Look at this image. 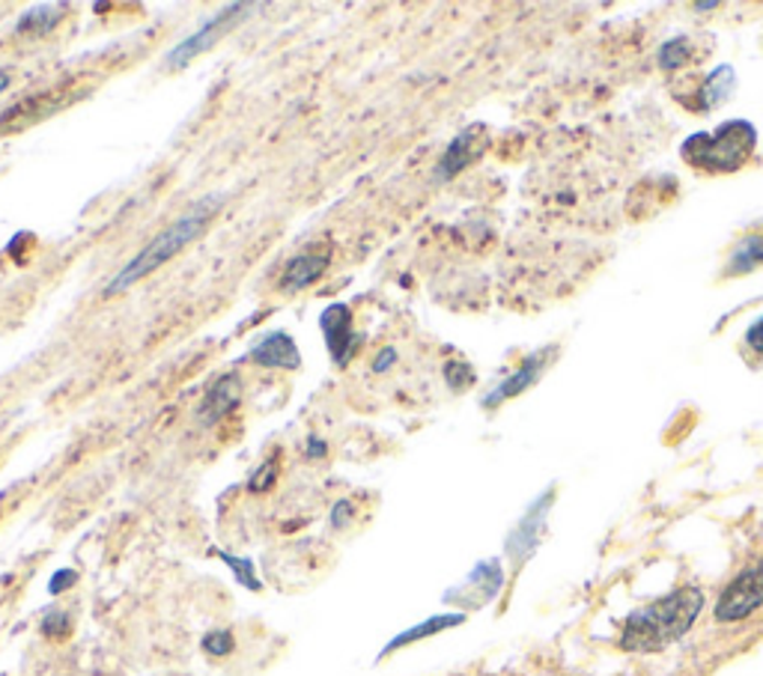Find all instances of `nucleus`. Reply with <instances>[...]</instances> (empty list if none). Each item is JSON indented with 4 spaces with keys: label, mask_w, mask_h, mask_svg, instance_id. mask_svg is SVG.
Here are the masks:
<instances>
[{
    "label": "nucleus",
    "mask_w": 763,
    "mask_h": 676,
    "mask_svg": "<svg viewBox=\"0 0 763 676\" xmlns=\"http://www.w3.org/2000/svg\"><path fill=\"white\" fill-rule=\"evenodd\" d=\"M704 611L701 587L683 585L653 602L635 608L620 625L618 646L627 653H662L677 644Z\"/></svg>",
    "instance_id": "obj_1"
},
{
    "label": "nucleus",
    "mask_w": 763,
    "mask_h": 676,
    "mask_svg": "<svg viewBox=\"0 0 763 676\" xmlns=\"http://www.w3.org/2000/svg\"><path fill=\"white\" fill-rule=\"evenodd\" d=\"M218 203H221V197H209V200H203V203H197L188 215H183L176 224H170L162 233V236H155L150 245L141 251V254H134V259L129 263V266L120 271V275L108 284V289H104V296H117V292H125V289L132 287V284H137L141 277H146L150 271H155V268H162L167 263V259H174L179 251H186L191 242H195L203 230H207L209 218L218 212Z\"/></svg>",
    "instance_id": "obj_2"
},
{
    "label": "nucleus",
    "mask_w": 763,
    "mask_h": 676,
    "mask_svg": "<svg viewBox=\"0 0 763 676\" xmlns=\"http://www.w3.org/2000/svg\"><path fill=\"white\" fill-rule=\"evenodd\" d=\"M754 144H758L754 125L745 120H731L716 132L692 134L681 146V155L686 158V165L698 167L704 174H733L752 158Z\"/></svg>",
    "instance_id": "obj_3"
},
{
    "label": "nucleus",
    "mask_w": 763,
    "mask_h": 676,
    "mask_svg": "<svg viewBox=\"0 0 763 676\" xmlns=\"http://www.w3.org/2000/svg\"><path fill=\"white\" fill-rule=\"evenodd\" d=\"M763 608V554H754L752 561L733 575L722 587V594L712 608V620L722 625L743 623Z\"/></svg>",
    "instance_id": "obj_4"
},
{
    "label": "nucleus",
    "mask_w": 763,
    "mask_h": 676,
    "mask_svg": "<svg viewBox=\"0 0 763 676\" xmlns=\"http://www.w3.org/2000/svg\"><path fill=\"white\" fill-rule=\"evenodd\" d=\"M259 10V3H233V7H228L224 12H218L215 19L207 21L203 27L197 33H191L188 40H183L179 45H176L174 52L167 54L165 63L167 69H179V66H188V60H195L197 54H203L207 48H212L224 33H230L236 24H242V21L248 19L251 12Z\"/></svg>",
    "instance_id": "obj_5"
},
{
    "label": "nucleus",
    "mask_w": 763,
    "mask_h": 676,
    "mask_svg": "<svg viewBox=\"0 0 763 676\" xmlns=\"http://www.w3.org/2000/svg\"><path fill=\"white\" fill-rule=\"evenodd\" d=\"M322 337H325V346L331 352V361L338 367H346L352 361V355L362 348L364 334H355L352 331V310L346 304H329L322 310L320 317Z\"/></svg>",
    "instance_id": "obj_6"
},
{
    "label": "nucleus",
    "mask_w": 763,
    "mask_h": 676,
    "mask_svg": "<svg viewBox=\"0 0 763 676\" xmlns=\"http://www.w3.org/2000/svg\"><path fill=\"white\" fill-rule=\"evenodd\" d=\"M69 102H73V96H66V87H54L48 92H40V96H27V99H21L12 108H3V113H0V134L31 129L33 123L52 117L54 111H60L63 104Z\"/></svg>",
    "instance_id": "obj_7"
},
{
    "label": "nucleus",
    "mask_w": 763,
    "mask_h": 676,
    "mask_svg": "<svg viewBox=\"0 0 763 676\" xmlns=\"http://www.w3.org/2000/svg\"><path fill=\"white\" fill-rule=\"evenodd\" d=\"M486 129L484 125H472L465 129L463 134H456L454 144L447 146V153L442 155V165H439V179H454L460 170L472 165L475 158H480V153L486 149Z\"/></svg>",
    "instance_id": "obj_8"
},
{
    "label": "nucleus",
    "mask_w": 763,
    "mask_h": 676,
    "mask_svg": "<svg viewBox=\"0 0 763 676\" xmlns=\"http://www.w3.org/2000/svg\"><path fill=\"white\" fill-rule=\"evenodd\" d=\"M251 364L257 367H268V369H299L301 367V355L296 340L284 334V331H272L266 337L259 340L257 346L248 352Z\"/></svg>",
    "instance_id": "obj_9"
},
{
    "label": "nucleus",
    "mask_w": 763,
    "mask_h": 676,
    "mask_svg": "<svg viewBox=\"0 0 763 676\" xmlns=\"http://www.w3.org/2000/svg\"><path fill=\"white\" fill-rule=\"evenodd\" d=\"M239 400H242V379H239L236 373H224V376L212 381V388L207 390L203 406H200V421L207 423V426L224 421L230 411L236 409Z\"/></svg>",
    "instance_id": "obj_10"
},
{
    "label": "nucleus",
    "mask_w": 763,
    "mask_h": 676,
    "mask_svg": "<svg viewBox=\"0 0 763 676\" xmlns=\"http://www.w3.org/2000/svg\"><path fill=\"white\" fill-rule=\"evenodd\" d=\"M549 501H552V495H546L543 501H537L526 519L519 522V528L510 533V540H507V554H510V557L526 561L528 554L534 552V545L540 543V533H543V512H546Z\"/></svg>",
    "instance_id": "obj_11"
},
{
    "label": "nucleus",
    "mask_w": 763,
    "mask_h": 676,
    "mask_svg": "<svg viewBox=\"0 0 763 676\" xmlns=\"http://www.w3.org/2000/svg\"><path fill=\"white\" fill-rule=\"evenodd\" d=\"M549 358H552L549 352H537V355H531V358H528L526 364H522V367L516 369L510 379L501 381V385H498V388L493 390L489 397H486V400H484L486 409H496L498 402L510 400V397H516V394H522V390H526L528 385H534L537 376H540V369H543L549 364Z\"/></svg>",
    "instance_id": "obj_12"
},
{
    "label": "nucleus",
    "mask_w": 763,
    "mask_h": 676,
    "mask_svg": "<svg viewBox=\"0 0 763 676\" xmlns=\"http://www.w3.org/2000/svg\"><path fill=\"white\" fill-rule=\"evenodd\" d=\"M325 268H329V256L325 254L292 256L287 268H284V275H280V289L284 292H299V289L317 284Z\"/></svg>",
    "instance_id": "obj_13"
},
{
    "label": "nucleus",
    "mask_w": 763,
    "mask_h": 676,
    "mask_svg": "<svg viewBox=\"0 0 763 676\" xmlns=\"http://www.w3.org/2000/svg\"><path fill=\"white\" fill-rule=\"evenodd\" d=\"M465 623V614H439V617H430L427 623L414 625V629H406L402 635H397L394 641H388V646L382 650V656L385 658L388 653H394V650H400V646L406 644H414V641H423V638L430 635H439V632H444V629H451V625H460Z\"/></svg>",
    "instance_id": "obj_14"
},
{
    "label": "nucleus",
    "mask_w": 763,
    "mask_h": 676,
    "mask_svg": "<svg viewBox=\"0 0 763 676\" xmlns=\"http://www.w3.org/2000/svg\"><path fill=\"white\" fill-rule=\"evenodd\" d=\"M758 266H763V233H752V236L740 239V245L733 247L731 259H728L725 275H749Z\"/></svg>",
    "instance_id": "obj_15"
},
{
    "label": "nucleus",
    "mask_w": 763,
    "mask_h": 676,
    "mask_svg": "<svg viewBox=\"0 0 763 676\" xmlns=\"http://www.w3.org/2000/svg\"><path fill=\"white\" fill-rule=\"evenodd\" d=\"M63 12H66L63 3H42V7L31 10L27 15H21L15 31L24 33V36H45V33H52L60 24Z\"/></svg>",
    "instance_id": "obj_16"
},
{
    "label": "nucleus",
    "mask_w": 763,
    "mask_h": 676,
    "mask_svg": "<svg viewBox=\"0 0 763 676\" xmlns=\"http://www.w3.org/2000/svg\"><path fill=\"white\" fill-rule=\"evenodd\" d=\"M733 90V69L731 66H719L716 73L704 81L701 87V102H698V108L704 111H710L712 104H722L728 96H731Z\"/></svg>",
    "instance_id": "obj_17"
},
{
    "label": "nucleus",
    "mask_w": 763,
    "mask_h": 676,
    "mask_svg": "<svg viewBox=\"0 0 763 676\" xmlns=\"http://www.w3.org/2000/svg\"><path fill=\"white\" fill-rule=\"evenodd\" d=\"M73 625L75 620L66 608H52V611H45V617H42L40 632L48 641H66V638L73 635Z\"/></svg>",
    "instance_id": "obj_18"
},
{
    "label": "nucleus",
    "mask_w": 763,
    "mask_h": 676,
    "mask_svg": "<svg viewBox=\"0 0 763 676\" xmlns=\"http://www.w3.org/2000/svg\"><path fill=\"white\" fill-rule=\"evenodd\" d=\"M692 60H695V48H692V42L686 40V36H681V40H671L662 45L660 63L665 66V69H677V66H686V63Z\"/></svg>",
    "instance_id": "obj_19"
},
{
    "label": "nucleus",
    "mask_w": 763,
    "mask_h": 676,
    "mask_svg": "<svg viewBox=\"0 0 763 676\" xmlns=\"http://www.w3.org/2000/svg\"><path fill=\"white\" fill-rule=\"evenodd\" d=\"M212 554H218V557H221V561H224L230 569H233L239 585L248 587V590H263L257 573H254V564H251L248 557H236V554H230V552H212Z\"/></svg>",
    "instance_id": "obj_20"
},
{
    "label": "nucleus",
    "mask_w": 763,
    "mask_h": 676,
    "mask_svg": "<svg viewBox=\"0 0 763 676\" xmlns=\"http://www.w3.org/2000/svg\"><path fill=\"white\" fill-rule=\"evenodd\" d=\"M200 646H203V653H207V656L228 658L230 653L236 650V638H233V632H228V629H212V632L203 635Z\"/></svg>",
    "instance_id": "obj_21"
},
{
    "label": "nucleus",
    "mask_w": 763,
    "mask_h": 676,
    "mask_svg": "<svg viewBox=\"0 0 763 676\" xmlns=\"http://www.w3.org/2000/svg\"><path fill=\"white\" fill-rule=\"evenodd\" d=\"M275 480H278V459L272 456V459L263 462L257 472L248 477V492L251 495H266L268 489L275 486Z\"/></svg>",
    "instance_id": "obj_22"
},
{
    "label": "nucleus",
    "mask_w": 763,
    "mask_h": 676,
    "mask_svg": "<svg viewBox=\"0 0 763 676\" xmlns=\"http://www.w3.org/2000/svg\"><path fill=\"white\" fill-rule=\"evenodd\" d=\"M444 379H447V385H451L454 390H463L475 381V376H472V367H468V364H456V361H451V364L444 367Z\"/></svg>",
    "instance_id": "obj_23"
},
{
    "label": "nucleus",
    "mask_w": 763,
    "mask_h": 676,
    "mask_svg": "<svg viewBox=\"0 0 763 676\" xmlns=\"http://www.w3.org/2000/svg\"><path fill=\"white\" fill-rule=\"evenodd\" d=\"M78 585V573L75 569H60V573H54L52 585H48V594L57 596L63 594V590H69V587Z\"/></svg>",
    "instance_id": "obj_24"
},
{
    "label": "nucleus",
    "mask_w": 763,
    "mask_h": 676,
    "mask_svg": "<svg viewBox=\"0 0 763 676\" xmlns=\"http://www.w3.org/2000/svg\"><path fill=\"white\" fill-rule=\"evenodd\" d=\"M352 512H355V507H352V501H338L334 507H331V528H338L341 531L343 524L350 522Z\"/></svg>",
    "instance_id": "obj_25"
},
{
    "label": "nucleus",
    "mask_w": 763,
    "mask_h": 676,
    "mask_svg": "<svg viewBox=\"0 0 763 676\" xmlns=\"http://www.w3.org/2000/svg\"><path fill=\"white\" fill-rule=\"evenodd\" d=\"M745 346L752 348V352H758V355H763V317L754 319L752 325H749V331H745Z\"/></svg>",
    "instance_id": "obj_26"
},
{
    "label": "nucleus",
    "mask_w": 763,
    "mask_h": 676,
    "mask_svg": "<svg viewBox=\"0 0 763 676\" xmlns=\"http://www.w3.org/2000/svg\"><path fill=\"white\" fill-rule=\"evenodd\" d=\"M394 361H397V352H394L391 346H388V348H382V352H379V358L373 361V373H385V369L391 367Z\"/></svg>",
    "instance_id": "obj_27"
},
{
    "label": "nucleus",
    "mask_w": 763,
    "mask_h": 676,
    "mask_svg": "<svg viewBox=\"0 0 763 676\" xmlns=\"http://www.w3.org/2000/svg\"><path fill=\"white\" fill-rule=\"evenodd\" d=\"M325 451H329V447H325V441L310 439L308 447H305V456H308V459H322V456H325Z\"/></svg>",
    "instance_id": "obj_28"
},
{
    "label": "nucleus",
    "mask_w": 763,
    "mask_h": 676,
    "mask_svg": "<svg viewBox=\"0 0 763 676\" xmlns=\"http://www.w3.org/2000/svg\"><path fill=\"white\" fill-rule=\"evenodd\" d=\"M10 81H12L10 69H0V92H3V90H7V87H10Z\"/></svg>",
    "instance_id": "obj_29"
},
{
    "label": "nucleus",
    "mask_w": 763,
    "mask_h": 676,
    "mask_svg": "<svg viewBox=\"0 0 763 676\" xmlns=\"http://www.w3.org/2000/svg\"><path fill=\"white\" fill-rule=\"evenodd\" d=\"M0 503H3V495H0Z\"/></svg>",
    "instance_id": "obj_30"
}]
</instances>
